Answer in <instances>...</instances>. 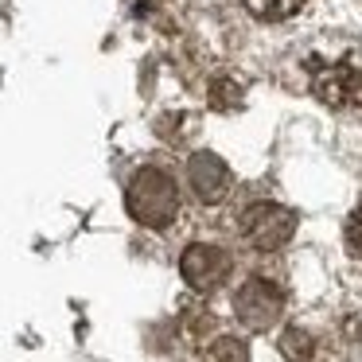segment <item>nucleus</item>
Listing matches in <instances>:
<instances>
[{
  "label": "nucleus",
  "instance_id": "f257e3e1",
  "mask_svg": "<svg viewBox=\"0 0 362 362\" xmlns=\"http://www.w3.org/2000/svg\"><path fill=\"white\" fill-rule=\"evenodd\" d=\"M125 206L141 226L148 230H168L180 214V187L164 168H141L129 180L125 191Z\"/></svg>",
  "mask_w": 362,
  "mask_h": 362
},
{
  "label": "nucleus",
  "instance_id": "f03ea898",
  "mask_svg": "<svg viewBox=\"0 0 362 362\" xmlns=\"http://www.w3.org/2000/svg\"><path fill=\"white\" fill-rule=\"evenodd\" d=\"M238 234H242L245 245H253L261 253L281 250L296 234V214L281 203H253V206H245L242 222H238Z\"/></svg>",
  "mask_w": 362,
  "mask_h": 362
},
{
  "label": "nucleus",
  "instance_id": "7ed1b4c3",
  "mask_svg": "<svg viewBox=\"0 0 362 362\" xmlns=\"http://www.w3.org/2000/svg\"><path fill=\"white\" fill-rule=\"evenodd\" d=\"M234 312L250 331H269L284 312V292L265 276H250L234 296Z\"/></svg>",
  "mask_w": 362,
  "mask_h": 362
},
{
  "label": "nucleus",
  "instance_id": "20e7f679",
  "mask_svg": "<svg viewBox=\"0 0 362 362\" xmlns=\"http://www.w3.org/2000/svg\"><path fill=\"white\" fill-rule=\"evenodd\" d=\"M180 273H183V281H187L195 292H214L230 276V253L218 250V245L195 242V245L183 250Z\"/></svg>",
  "mask_w": 362,
  "mask_h": 362
},
{
  "label": "nucleus",
  "instance_id": "39448f33",
  "mask_svg": "<svg viewBox=\"0 0 362 362\" xmlns=\"http://www.w3.org/2000/svg\"><path fill=\"white\" fill-rule=\"evenodd\" d=\"M312 94L331 110H351L362 105V71L351 63H331L323 71H315L312 78Z\"/></svg>",
  "mask_w": 362,
  "mask_h": 362
},
{
  "label": "nucleus",
  "instance_id": "423d86ee",
  "mask_svg": "<svg viewBox=\"0 0 362 362\" xmlns=\"http://www.w3.org/2000/svg\"><path fill=\"white\" fill-rule=\"evenodd\" d=\"M187 183L199 195V203H222L234 187V175H230L226 160L214 156V152H195L187 164Z\"/></svg>",
  "mask_w": 362,
  "mask_h": 362
},
{
  "label": "nucleus",
  "instance_id": "0eeeda50",
  "mask_svg": "<svg viewBox=\"0 0 362 362\" xmlns=\"http://www.w3.org/2000/svg\"><path fill=\"white\" fill-rule=\"evenodd\" d=\"M281 354L288 362H312V354H315L312 335H308V331H300V327H288L281 335Z\"/></svg>",
  "mask_w": 362,
  "mask_h": 362
},
{
  "label": "nucleus",
  "instance_id": "6e6552de",
  "mask_svg": "<svg viewBox=\"0 0 362 362\" xmlns=\"http://www.w3.org/2000/svg\"><path fill=\"white\" fill-rule=\"evenodd\" d=\"M245 8L257 20H288L304 8V0H245Z\"/></svg>",
  "mask_w": 362,
  "mask_h": 362
},
{
  "label": "nucleus",
  "instance_id": "1a4fd4ad",
  "mask_svg": "<svg viewBox=\"0 0 362 362\" xmlns=\"http://www.w3.org/2000/svg\"><path fill=\"white\" fill-rule=\"evenodd\" d=\"M211 362H250V351H245V343H242V339L222 335L218 343L211 346Z\"/></svg>",
  "mask_w": 362,
  "mask_h": 362
},
{
  "label": "nucleus",
  "instance_id": "9d476101",
  "mask_svg": "<svg viewBox=\"0 0 362 362\" xmlns=\"http://www.w3.org/2000/svg\"><path fill=\"white\" fill-rule=\"evenodd\" d=\"M346 245H351L354 257H362V206L346 218Z\"/></svg>",
  "mask_w": 362,
  "mask_h": 362
},
{
  "label": "nucleus",
  "instance_id": "9b49d317",
  "mask_svg": "<svg viewBox=\"0 0 362 362\" xmlns=\"http://www.w3.org/2000/svg\"><path fill=\"white\" fill-rule=\"evenodd\" d=\"M230 90H234V82H214L211 105H218V110H230V105L238 102V94H230Z\"/></svg>",
  "mask_w": 362,
  "mask_h": 362
}]
</instances>
